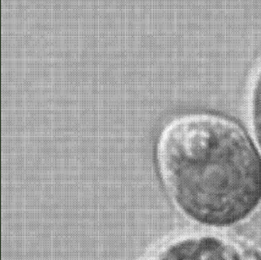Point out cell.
<instances>
[{"instance_id":"6da1fadb","label":"cell","mask_w":261,"mask_h":260,"mask_svg":"<svg viewBox=\"0 0 261 260\" xmlns=\"http://www.w3.org/2000/svg\"><path fill=\"white\" fill-rule=\"evenodd\" d=\"M157 158L171 197L195 221L229 226L260 202V157L243 128L224 116L193 113L172 121Z\"/></svg>"},{"instance_id":"7a4b0ae2","label":"cell","mask_w":261,"mask_h":260,"mask_svg":"<svg viewBox=\"0 0 261 260\" xmlns=\"http://www.w3.org/2000/svg\"><path fill=\"white\" fill-rule=\"evenodd\" d=\"M152 260H245L242 249L227 240L196 235L174 240Z\"/></svg>"},{"instance_id":"3957f363","label":"cell","mask_w":261,"mask_h":260,"mask_svg":"<svg viewBox=\"0 0 261 260\" xmlns=\"http://www.w3.org/2000/svg\"><path fill=\"white\" fill-rule=\"evenodd\" d=\"M251 116L253 130L261 148V67L253 85L251 99Z\"/></svg>"}]
</instances>
